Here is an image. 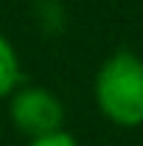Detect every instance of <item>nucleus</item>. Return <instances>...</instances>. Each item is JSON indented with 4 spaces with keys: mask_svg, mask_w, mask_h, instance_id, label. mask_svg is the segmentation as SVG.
Segmentation results:
<instances>
[{
    "mask_svg": "<svg viewBox=\"0 0 143 146\" xmlns=\"http://www.w3.org/2000/svg\"><path fill=\"white\" fill-rule=\"evenodd\" d=\"M95 104L118 127L143 124V59L132 51H115L95 73Z\"/></svg>",
    "mask_w": 143,
    "mask_h": 146,
    "instance_id": "f257e3e1",
    "label": "nucleus"
},
{
    "mask_svg": "<svg viewBox=\"0 0 143 146\" xmlns=\"http://www.w3.org/2000/svg\"><path fill=\"white\" fill-rule=\"evenodd\" d=\"M9 115H11V124L34 141V138H42V135L62 129L65 107L45 87H23V90L11 93Z\"/></svg>",
    "mask_w": 143,
    "mask_h": 146,
    "instance_id": "f03ea898",
    "label": "nucleus"
},
{
    "mask_svg": "<svg viewBox=\"0 0 143 146\" xmlns=\"http://www.w3.org/2000/svg\"><path fill=\"white\" fill-rule=\"evenodd\" d=\"M17 79H20V62L14 54V45L0 34V98L14 93Z\"/></svg>",
    "mask_w": 143,
    "mask_h": 146,
    "instance_id": "7ed1b4c3",
    "label": "nucleus"
},
{
    "mask_svg": "<svg viewBox=\"0 0 143 146\" xmlns=\"http://www.w3.org/2000/svg\"><path fill=\"white\" fill-rule=\"evenodd\" d=\"M28 146H79V143H76V138H73L70 132H65V129H56V132H51V135L34 138Z\"/></svg>",
    "mask_w": 143,
    "mask_h": 146,
    "instance_id": "20e7f679",
    "label": "nucleus"
}]
</instances>
